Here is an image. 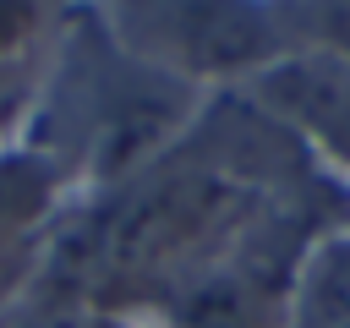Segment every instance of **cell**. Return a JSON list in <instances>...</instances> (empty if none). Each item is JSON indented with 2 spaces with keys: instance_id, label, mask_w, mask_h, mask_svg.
I'll use <instances>...</instances> for the list:
<instances>
[{
  "instance_id": "7",
  "label": "cell",
  "mask_w": 350,
  "mask_h": 328,
  "mask_svg": "<svg viewBox=\"0 0 350 328\" xmlns=\"http://www.w3.org/2000/svg\"><path fill=\"white\" fill-rule=\"evenodd\" d=\"M0 328H148L142 317L131 312H109L98 301H82L71 290H55V284H33L11 312H0Z\"/></svg>"
},
{
  "instance_id": "8",
  "label": "cell",
  "mask_w": 350,
  "mask_h": 328,
  "mask_svg": "<svg viewBox=\"0 0 350 328\" xmlns=\"http://www.w3.org/2000/svg\"><path fill=\"white\" fill-rule=\"evenodd\" d=\"M77 11V0H0V66L44 60Z\"/></svg>"
},
{
  "instance_id": "9",
  "label": "cell",
  "mask_w": 350,
  "mask_h": 328,
  "mask_svg": "<svg viewBox=\"0 0 350 328\" xmlns=\"http://www.w3.org/2000/svg\"><path fill=\"white\" fill-rule=\"evenodd\" d=\"M290 49H323L350 60V0H279Z\"/></svg>"
},
{
  "instance_id": "5",
  "label": "cell",
  "mask_w": 350,
  "mask_h": 328,
  "mask_svg": "<svg viewBox=\"0 0 350 328\" xmlns=\"http://www.w3.org/2000/svg\"><path fill=\"white\" fill-rule=\"evenodd\" d=\"M71 208L66 180L27 142L0 148V241H38Z\"/></svg>"
},
{
  "instance_id": "11",
  "label": "cell",
  "mask_w": 350,
  "mask_h": 328,
  "mask_svg": "<svg viewBox=\"0 0 350 328\" xmlns=\"http://www.w3.org/2000/svg\"><path fill=\"white\" fill-rule=\"evenodd\" d=\"M44 241H0V312H11L33 284H38V268H44Z\"/></svg>"
},
{
  "instance_id": "12",
  "label": "cell",
  "mask_w": 350,
  "mask_h": 328,
  "mask_svg": "<svg viewBox=\"0 0 350 328\" xmlns=\"http://www.w3.org/2000/svg\"><path fill=\"white\" fill-rule=\"evenodd\" d=\"M77 5H93V0H77Z\"/></svg>"
},
{
  "instance_id": "1",
  "label": "cell",
  "mask_w": 350,
  "mask_h": 328,
  "mask_svg": "<svg viewBox=\"0 0 350 328\" xmlns=\"http://www.w3.org/2000/svg\"><path fill=\"white\" fill-rule=\"evenodd\" d=\"M323 191L350 186L328 180L246 93H213L170 153L109 191L77 197L55 219L38 279L142 317L279 202Z\"/></svg>"
},
{
  "instance_id": "6",
  "label": "cell",
  "mask_w": 350,
  "mask_h": 328,
  "mask_svg": "<svg viewBox=\"0 0 350 328\" xmlns=\"http://www.w3.org/2000/svg\"><path fill=\"white\" fill-rule=\"evenodd\" d=\"M284 328H350V224H334L306 246Z\"/></svg>"
},
{
  "instance_id": "4",
  "label": "cell",
  "mask_w": 350,
  "mask_h": 328,
  "mask_svg": "<svg viewBox=\"0 0 350 328\" xmlns=\"http://www.w3.org/2000/svg\"><path fill=\"white\" fill-rule=\"evenodd\" d=\"M241 93L268 109L328 180L350 186V60L323 49H284Z\"/></svg>"
},
{
  "instance_id": "10",
  "label": "cell",
  "mask_w": 350,
  "mask_h": 328,
  "mask_svg": "<svg viewBox=\"0 0 350 328\" xmlns=\"http://www.w3.org/2000/svg\"><path fill=\"white\" fill-rule=\"evenodd\" d=\"M38 71L44 60H22V66H0V148L22 142L33 98H38Z\"/></svg>"
},
{
  "instance_id": "3",
  "label": "cell",
  "mask_w": 350,
  "mask_h": 328,
  "mask_svg": "<svg viewBox=\"0 0 350 328\" xmlns=\"http://www.w3.org/2000/svg\"><path fill=\"white\" fill-rule=\"evenodd\" d=\"M88 11L131 60L202 98L241 93L290 49L279 0H93Z\"/></svg>"
},
{
  "instance_id": "2",
  "label": "cell",
  "mask_w": 350,
  "mask_h": 328,
  "mask_svg": "<svg viewBox=\"0 0 350 328\" xmlns=\"http://www.w3.org/2000/svg\"><path fill=\"white\" fill-rule=\"evenodd\" d=\"M208 98L131 60L82 5L38 71L22 142L55 164L71 202L109 191L170 153Z\"/></svg>"
}]
</instances>
